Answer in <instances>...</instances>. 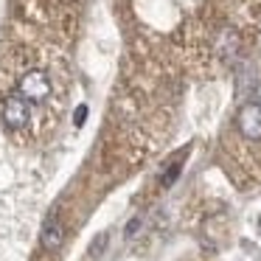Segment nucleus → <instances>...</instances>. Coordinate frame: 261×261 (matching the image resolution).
Listing matches in <instances>:
<instances>
[{"mask_svg":"<svg viewBox=\"0 0 261 261\" xmlns=\"http://www.w3.org/2000/svg\"><path fill=\"white\" fill-rule=\"evenodd\" d=\"M14 96L25 98L31 107H37V104H45L48 98L54 96V79H51V76H48L42 68H31V70H25V73L17 79Z\"/></svg>","mask_w":261,"mask_h":261,"instance_id":"1","label":"nucleus"},{"mask_svg":"<svg viewBox=\"0 0 261 261\" xmlns=\"http://www.w3.org/2000/svg\"><path fill=\"white\" fill-rule=\"evenodd\" d=\"M0 118H3V124H6L9 129H25V126L31 124V118H34V107H31L25 98L9 93V96L3 98V107H0Z\"/></svg>","mask_w":261,"mask_h":261,"instance_id":"2","label":"nucleus"},{"mask_svg":"<svg viewBox=\"0 0 261 261\" xmlns=\"http://www.w3.org/2000/svg\"><path fill=\"white\" fill-rule=\"evenodd\" d=\"M236 126L247 141H261V107L255 101L244 104L236 115Z\"/></svg>","mask_w":261,"mask_h":261,"instance_id":"3","label":"nucleus"},{"mask_svg":"<svg viewBox=\"0 0 261 261\" xmlns=\"http://www.w3.org/2000/svg\"><path fill=\"white\" fill-rule=\"evenodd\" d=\"M62 239H65L62 225H59V219H57V216H51V219H48L45 225H42V247L57 250L59 244H62Z\"/></svg>","mask_w":261,"mask_h":261,"instance_id":"4","label":"nucleus"}]
</instances>
